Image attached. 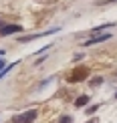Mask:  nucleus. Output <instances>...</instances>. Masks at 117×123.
<instances>
[{
	"instance_id": "1",
	"label": "nucleus",
	"mask_w": 117,
	"mask_h": 123,
	"mask_svg": "<svg viewBox=\"0 0 117 123\" xmlns=\"http://www.w3.org/2000/svg\"><path fill=\"white\" fill-rule=\"evenodd\" d=\"M89 77V69L87 67H75L73 73L69 75V83H77V81H83Z\"/></svg>"
},
{
	"instance_id": "2",
	"label": "nucleus",
	"mask_w": 117,
	"mask_h": 123,
	"mask_svg": "<svg viewBox=\"0 0 117 123\" xmlns=\"http://www.w3.org/2000/svg\"><path fill=\"white\" fill-rule=\"evenodd\" d=\"M34 117H37V111H26V113H22V115H18V117H14L12 123H32L34 121Z\"/></svg>"
},
{
	"instance_id": "3",
	"label": "nucleus",
	"mask_w": 117,
	"mask_h": 123,
	"mask_svg": "<svg viewBox=\"0 0 117 123\" xmlns=\"http://www.w3.org/2000/svg\"><path fill=\"white\" fill-rule=\"evenodd\" d=\"M18 30H20V26H18V24H8V26H2V28H0V34H2V37H6V34L18 32Z\"/></svg>"
},
{
	"instance_id": "4",
	"label": "nucleus",
	"mask_w": 117,
	"mask_h": 123,
	"mask_svg": "<svg viewBox=\"0 0 117 123\" xmlns=\"http://www.w3.org/2000/svg\"><path fill=\"white\" fill-rule=\"evenodd\" d=\"M109 37H111V34H99V37H95V38L87 40V43H85V47H91V44H95V43H101V40H107Z\"/></svg>"
},
{
	"instance_id": "5",
	"label": "nucleus",
	"mask_w": 117,
	"mask_h": 123,
	"mask_svg": "<svg viewBox=\"0 0 117 123\" xmlns=\"http://www.w3.org/2000/svg\"><path fill=\"white\" fill-rule=\"evenodd\" d=\"M87 101H89V97L83 95V97H79V99L75 101V105H77V107H85V105H87Z\"/></svg>"
},
{
	"instance_id": "6",
	"label": "nucleus",
	"mask_w": 117,
	"mask_h": 123,
	"mask_svg": "<svg viewBox=\"0 0 117 123\" xmlns=\"http://www.w3.org/2000/svg\"><path fill=\"white\" fill-rule=\"evenodd\" d=\"M59 123H71V117H69V115H65V117H61V119H59Z\"/></svg>"
},
{
	"instance_id": "7",
	"label": "nucleus",
	"mask_w": 117,
	"mask_h": 123,
	"mask_svg": "<svg viewBox=\"0 0 117 123\" xmlns=\"http://www.w3.org/2000/svg\"><path fill=\"white\" fill-rule=\"evenodd\" d=\"M0 69H4V63H2V61H0Z\"/></svg>"
},
{
	"instance_id": "8",
	"label": "nucleus",
	"mask_w": 117,
	"mask_h": 123,
	"mask_svg": "<svg viewBox=\"0 0 117 123\" xmlns=\"http://www.w3.org/2000/svg\"><path fill=\"white\" fill-rule=\"evenodd\" d=\"M0 28H2V20H0Z\"/></svg>"
},
{
	"instance_id": "9",
	"label": "nucleus",
	"mask_w": 117,
	"mask_h": 123,
	"mask_svg": "<svg viewBox=\"0 0 117 123\" xmlns=\"http://www.w3.org/2000/svg\"><path fill=\"white\" fill-rule=\"evenodd\" d=\"M115 99H117V93H115Z\"/></svg>"
},
{
	"instance_id": "10",
	"label": "nucleus",
	"mask_w": 117,
	"mask_h": 123,
	"mask_svg": "<svg viewBox=\"0 0 117 123\" xmlns=\"http://www.w3.org/2000/svg\"><path fill=\"white\" fill-rule=\"evenodd\" d=\"M89 123H95V121H89Z\"/></svg>"
}]
</instances>
